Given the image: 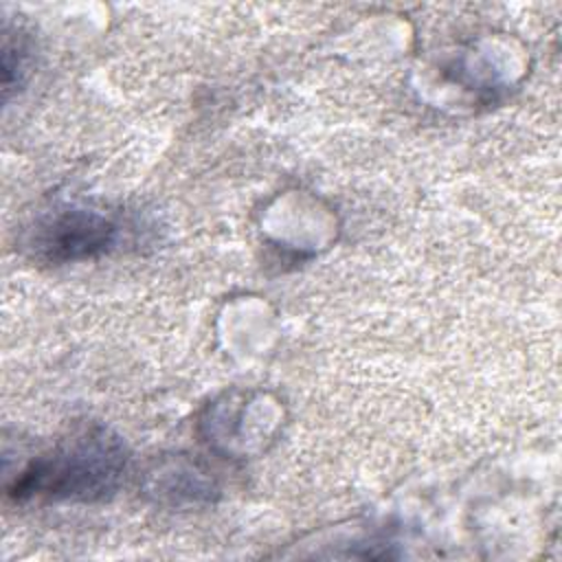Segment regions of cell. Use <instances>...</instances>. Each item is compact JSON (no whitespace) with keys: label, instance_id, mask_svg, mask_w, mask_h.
<instances>
[{"label":"cell","instance_id":"1","mask_svg":"<svg viewBox=\"0 0 562 562\" xmlns=\"http://www.w3.org/2000/svg\"><path fill=\"white\" fill-rule=\"evenodd\" d=\"M125 448L105 430H86L35 459L11 487L15 498L97 501L110 494L125 472Z\"/></svg>","mask_w":562,"mask_h":562},{"label":"cell","instance_id":"2","mask_svg":"<svg viewBox=\"0 0 562 562\" xmlns=\"http://www.w3.org/2000/svg\"><path fill=\"white\" fill-rule=\"evenodd\" d=\"M116 237V226L83 209H70L53 215L35 228L33 246L48 261H79L105 252Z\"/></svg>","mask_w":562,"mask_h":562}]
</instances>
